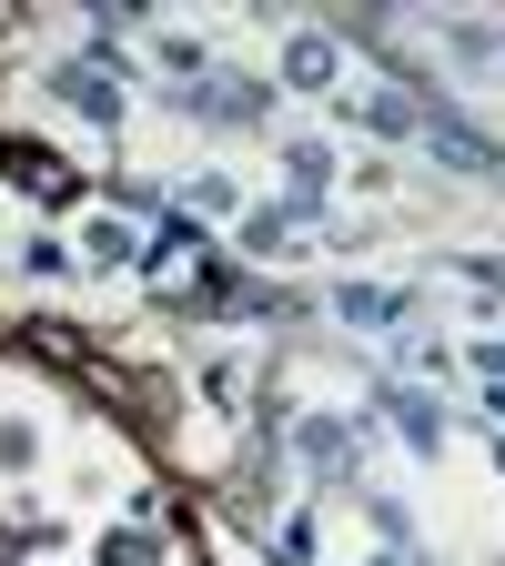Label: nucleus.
<instances>
[{
	"instance_id": "nucleus-1",
	"label": "nucleus",
	"mask_w": 505,
	"mask_h": 566,
	"mask_svg": "<svg viewBox=\"0 0 505 566\" xmlns=\"http://www.w3.org/2000/svg\"><path fill=\"white\" fill-rule=\"evenodd\" d=\"M0 163H21V182H31V192H71V172H61L51 153H31V142H0Z\"/></svg>"
}]
</instances>
